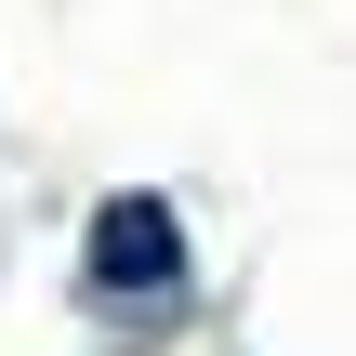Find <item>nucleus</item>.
Instances as JSON below:
<instances>
[{
    "mask_svg": "<svg viewBox=\"0 0 356 356\" xmlns=\"http://www.w3.org/2000/svg\"><path fill=\"white\" fill-rule=\"evenodd\" d=\"M79 277H92V304H119V317H172L185 304V225H172V198H106L92 211V238H79Z\"/></svg>",
    "mask_w": 356,
    "mask_h": 356,
    "instance_id": "nucleus-1",
    "label": "nucleus"
}]
</instances>
